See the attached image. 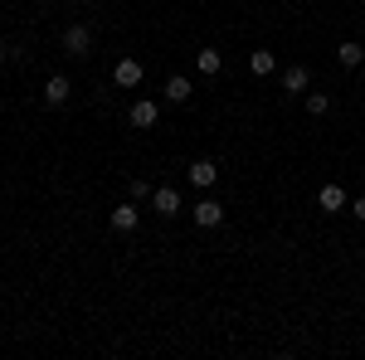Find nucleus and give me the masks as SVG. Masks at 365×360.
<instances>
[{"mask_svg":"<svg viewBox=\"0 0 365 360\" xmlns=\"http://www.w3.org/2000/svg\"><path fill=\"white\" fill-rule=\"evenodd\" d=\"M58 44H63V54H68V58H88V54H93V29H88V25H68Z\"/></svg>","mask_w":365,"mask_h":360,"instance_id":"1","label":"nucleus"},{"mask_svg":"<svg viewBox=\"0 0 365 360\" xmlns=\"http://www.w3.org/2000/svg\"><path fill=\"white\" fill-rule=\"evenodd\" d=\"M190 215H195V224H200V229H220V224H225V205L205 195V200H200V205L190 210Z\"/></svg>","mask_w":365,"mask_h":360,"instance_id":"2","label":"nucleus"},{"mask_svg":"<svg viewBox=\"0 0 365 360\" xmlns=\"http://www.w3.org/2000/svg\"><path fill=\"white\" fill-rule=\"evenodd\" d=\"M141 78H146V68H141L137 58H117V68H113V83L117 88H137Z\"/></svg>","mask_w":365,"mask_h":360,"instance_id":"3","label":"nucleus"},{"mask_svg":"<svg viewBox=\"0 0 365 360\" xmlns=\"http://www.w3.org/2000/svg\"><path fill=\"white\" fill-rule=\"evenodd\" d=\"M151 205H156V215L175 220V215H180V195H175V185H156V190H151Z\"/></svg>","mask_w":365,"mask_h":360,"instance_id":"4","label":"nucleus"},{"mask_svg":"<svg viewBox=\"0 0 365 360\" xmlns=\"http://www.w3.org/2000/svg\"><path fill=\"white\" fill-rule=\"evenodd\" d=\"M137 224H141L137 200H127V205H117V210H113V229H117V234H132Z\"/></svg>","mask_w":365,"mask_h":360,"instance_id":"5","label":"nucleus"},{"mask_svg":"<svg viewBox=\"0 0 365 360\" xmlns=\"http://www.w3.org/2000/svg\"><path fill=\"white\" fill-rule=\"evenodd\" d=\"M68 93H73V83H68L63 73H54V78L44 83V103H49V108H63V103H68Z\"/></svg>","mask_w":365,"mask_h":360,"instance_id":"6","label":"nucleus"},{"mask_svg":"<svg viewBox=\"0 0 365 360\" xmlns=\"http://www.w3.org/2000/svg\"><path fill=\"white\" fill-rule=\"evenodd\" d=\"M307 83H312L307 63H287V68H282V88H287V93H307Z\"/></svg>","mask_w":365,"mask_h":360,"instance_id":"7","label":"nucleus"},{"mask_svg":"<svg viewBox=\"0 0 365 360\" xmlns=\"http://www.w3.org/2000/svg\"><path fill=\"white\" fill-rule=\"evenodd\" d=\"M156 117H161V108L151 98H137L132 103V127H156Z\"/></svg>","mask_w":365,"mask_h":360,"instance_id":"8","label":"nucleus"},{"mask_svg":"<svg viewBox=\"0 0 365 360\" xmlns=\"http://www.w3.org/2000/svg\"><path fill=\"white\" fill-rule=\"evenodd\" d=\"M317 205H322L327 215H341V210H346V190H341V185H322V190H317Z\"/></svg>","mask_w":365,"mask_h":360,"instance_id":"9","label":"nucleus"},{"mask_svg":"<svg viewBox=\"0 0 365 360\" xmlns=\"http://www.w3.org/2000/svg\"><path fill=\"white\" fill-rule=\"evenodd\" d=\"M215 180H220V166H215V161H195V166H190V185H200V190H210Z\"/></svg>","mask_w":365,"mask_h":360,"instance_id":"10","label":"nucleus"},{"mask_svg":"<svg viewBox=\"0 0 365 360\" xmlns=\"http://www.w3.org/2000/svg\"><path fill=\"white\" fill-rule=\"evenodd\" d=\"M336 58H341V68H361L365 63V44L361 39H346V44L336 49Z\"/></svg>","mask_w":365,"mask_h":360,"instance_id":"11","label":"nucleus"},{"mask_svg":"<svg viewBox=\"0 0 365 360\" xmlns=\"http://www.w3.org/2000/svg\"><path fill=\"white\" fill-rule=\"evenodd\" d=\"M195 68L205 73V78H215V73L225 68V58H220V49H200V54H195Z\"/></svg>","mask_w":365,"mask_h":360,"instance_id":"12","label":"nucleus"},{"mask_svg":"<svg viewBox=\"0 0 365 360\" xmlns=\"http://www.w3.org/2000/svg\"><path fill=\"white\" fill-rule=\"evenodd\" d=\"M249 68H253V73H258V78H268V73L278 68V58L268 54V49H258V54H249Z\"/></svg>","mask_w":365,"mask_h":360,"instance_id":"13","label":"nucleus"},{"mask_svg":"<svg viewBox=\"0 0 365 360\" xmlns=\"http://www.w3.org/2000/svg\"><path fill=\"white\" fill-rule=\"evenodd\" d=\"M166 98H170V103H190V78H170Z\"/></svg>","mask_w":365,"mask_h":360,"instance_id":"14","label":"nucleus"},{"mask_svg":"<svg viewBox=\"0 0 365 360\" xmlns=\"http://www.w3.org/2000/svg\"><path fill=\"white\" fill-rule=\"evenodd\" d=\"M307 112L312 117H327V112H331V98H327V93H307Z\"/></svg>","mask_w":365,"mask_h":360,"instance_id":"15","label":"nucleus"},{"mask_svg":"<svg viewBox=\"0 0 365 360\" xmlns=\"http://www.w3.org/2000/svg\"><path fill=\"white\" fill-rule=\"evenodd\" d=\"M151 190H156V185H146V180H132V200H151Z\"/></svg>","mask_w":365,"mask_h":360,"instance_id":"16","label":"nucleus"},{"mask_svg":"<svg viewBox=\"0 0 365 360\" xmlns=\"http://www.w3.org/2000/svg\"><path fill=\"white\" fill-rule=\"evenodd\" d=\"M351 215H356V220L365 224V195H361V200H351Z\"/></svg>","mask_w":365,"mask_h":360,"instance_id":"17","label":"nucleus"},{"mask_svg":"<svg viewBox=\"0 0 365 360\" xmlns=\"http://www.w3.org/2000/svg\"><path fill=\"white\" fill-rule=\"evenodd\" d=\"M5 58H10V49H5V39H0V63H5Z\"/></svg>","mask_w":365,"mask_h":360,"instance_id":"18","label":"nucleus"}]
</instances>
